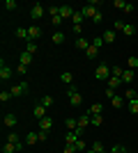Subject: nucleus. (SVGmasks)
Here are the masks:
<instances>
[{
  "label": "nucleus",
  "instance_id": "1",
  "mask_svg": "<svg viewBox=\"0 0 138 153\" xmlns=\"http://www.w3.org/2000/svg\"><path fill=\"white\" fill-rule=\"evenodd\" d=\"M99 7V2H94V0H90V2H87L85 7H83V9H81V12H83V16H85V19H94V16H97V9Z\"/></svg>",
  "mask_w": 138,
  "mask_h": 153
},
{
  "label": "nucleus",
  "instance_id": "2",
  "mask_svg": "<svg viewBox=\"0 0 138 153\" xmlns=\"http://www.w3.org/2000/svg\"><path fill=\"white\" fill-rule=\"evenodd\" d=\"M94 78H97V80H108V78H111V66H106V64H99L97 71H94Z\"/></svg>",
  "mask_w": 138,
  "mask_h": 153
},
{
  "label": "nucleus",
  "instance_id": "3",
  "mask_svg": "<svg viewBox=\"0 0 138 153\" xmlns=\"http://www.w3.org/2000/svg\"><path fill=\"white\" fill-rule=\"evenodd\" d=\"M44 14H46V9L41 7V2H35V5L30 7V19H32V21H39Z\"/></svg>",
  "mask_w": 138,
  "mask_h": 153
},
{
  "label": "nucleus",
  "instance_id": "4",
  "mask_svg": "<svg viewBox=\"0 0 138 153\" xmlns=\"http://www.w3.org/2000/svg\"><path fill=\"white\" fill-rule=\"evenodd\" d=\"M12 98H19V96H23V94H28V82L23 80V82H19V85H14L12 89Z\"/></svg>",
  "mask_w": 138,
  "mask_h": 153
},
{
  "label": "nucleus",
  "instance_id": "5",
  "mask_svg": "<svg viewBox=\"0 0 138 153\" xmlns=\"http://www.w3.org/2000/svg\"><path fill=\"white\" fill-rule=\"evenodd\" d=\"M67 96H69V103H72L74 108L83 103V96H81V94H78V91H76V89H74V87H69V89H67Z\"/></svg>",
  "mask_w": 138,
  "mask_h": 153
},
{
  "label": "nucleus",
  "instance_id": "6",
  "mask_svg": "<svg viewBox=\"0 0 138 153\" xmlns=\"http://www.w3.org/2000/svg\"><path fill=\"white\" fill-rule=\"evenodd\" d=\"M16 151H23V142H5L2 144V153H16Z\"/></svg>",
  "mask_w": 138,
  "mask_h": 153
},
{
  "label": "nucleus",
  "instance_id": "7",
  "mask_svg": "<svg viewBox=\"0 0 138 153\" xmlns=\"http://www.w3.org/2000/svg\"><path fill=\"white\" fill-rule=\"evenodd\" d=\"M113 7H115V9H122V12H127V14L133 12V5L127 2V0H113Z\"/></svg>",
  "mask_w": 138,
  "mask_h": 153
},
{
  "label": "nucleus",
  "instance_id": "8",
  "mask_svg": "<svg viewBox=\"0 0 138 153\" xmlns=\"http://www.w3.org/2000/svg\"><path fill=\"white\" fill-rule=\"evenodd\" d=\"M46 112H48V110H46L44 105H41V103H37V105H35V108H32V114H35V119H37V121H41L44 117H48V114H46Z\"/></svg>",
  "mask_w": 138,
  "mask_h": 153
},
{
  "label": "nucleus",
  "instance_id": "9",
  "mask_svg": "<svg viewBox=\"0 0 138 153\" xmlns=\"http://www.w3.org/2000/svg\"><path fill=\"white\" fill-rule=\"evenodd\" d=\"M74 7L72 5H60V16H62V19H74Z\"/></svg>",
  "mask_w": 138,
  "mask_h": 153
},
{
  "label": "nucleus",
  "instance_id": "10",
  "mask_svg": "<svg viewBox=\"0 0 138 153\" xmlns=\"http://www.w3.org/2000/svg\"><path fill=\"white\" fill-rule=\"evenodd\" d=\"M51 128H53V119L51 117H44L39 121V130H44V133H51Z\"/></svg>",
  "mask_w": 138,
  "mask_h": 153
},
{
  "label": "nucleus",
  "instance_id": "11",
  "mask_svg": "<svg viewBox=\"0 0 138 153\" xmlns=\"http://www.w3.org/2000/svg\"><path fill=\"white\" fill-rule=\"evenodd\" d=\"M9 78H12V69L5 62H0V80H9Z\"/></svg>",
  "mask_w": 138,
  "mask_h": 153
},
{
  "label": "nucleus",
  "instance_id": "12",
  "mask_svg": "<svg viewBox=\"0 0 138 153\" xmlns=\"http://www.w3.org/2000/svg\"><path fill=\"white\" fill-rule=\"evenodd\" d=\"M2 121H5V128L14 130V128H16V123H19V119H16L14 114H5V119H2Z\"/></svg>",
  "mask_w": 138,
  "mask_h": 153
},
{
  "label": "nucleus",
  "instance_id": "13",
  "mask_svg": "<svg viewBox=\"0 0 138 153\" xmlns=\"http://www.w3.org/2000/svg\"><path fill=\"white\" fill-rule=\"evenodd\" d=\"M83 21H85V16H83V12H76L72 19V27H83Z\"/></svg>",
  "mask_w": 138,
  "mask_h": 153
},
{
  "label": "nucleus",
  "instance_id": "14",
  "mask_svg": "<svg viewBox=\"0 0 138 153\" xmlns=\"http://www.w3.org/2000/svg\"><path fill=\"white\" fill-rule=\"evenodd\" d=\"M28 32H30V41H37V39L41 37V27L39 25H30V27H28Z\"/></svg>",
  "mask_w": 138,
  "mask_h": 153
},
{
  "label": "nucleus",
  "instance_id": "15",
  "mask_svg": "<svg viewBox=\"0 0 138 153\" xmlns=\"http://www.w3.org/2000/svg\"><path fill=\"white\" fill-rule=\"evenodd\" d=\"M39 142V133H28L26 135V146H35Z\"/></svg>",
  "mask_w": 138,
  "mask_h": 153
},
{
  "label": "nucleus",
  "instance_id": "16",
  "mask_svg": "<svg viewBox=\"0 0 138 153\" xmlns=\"http://www.w3.org/2000/svg\"><path fill=\"white\" fill-rule=\"evenodd\" d=\"M133 82V69H124L122 73V85H131Z\"/></svg>",
  "mask_w": 138,
  "mask_h": 153
},
{
  "label": "nucleus",
  "instance_id": "17",
  "mask_svg": "<svg viewBox=\"0 0 138 153\" xmlns=\"http://www.w3.org/2000/svg\"><path fill=\"white\" fill-rule=\"evenodd\" d=\"M78 140H81V137L76 135V130H67V135H65V142H67V144H76Z\"/></svg>",
  "mask_w": 138,
  "mask_h": 153
},
{
  "label": "nucleus",
  "instance_id": "18",
  "mask_svg": "<svg viewBox=\"0 0 138 153\" xmlns=\"http://www.w3.org/2000/svg\"><path fill=\"white\" fill-rule=\"evenodd\" d=\"M104 44H115V30H104Z\"/></svg>",
  "mask_w": 138,
  "mask_h": 153
},
{
  "label": "nucleus",
  "instance_id": "19",
  "mask_svg": "<svg viewBox=\"0 0 138 153\" xmlns=\"http://www.w3.org/2000/svg\"><path fill=\"white\" fill-rule=\"evenodd\" d=\"M90 41H87V39H83V37H78L76 39V48H78V51H87V48H90Z\"/></svg>",
  "mask_w": 138,
  "mask_h": 153
},
{
  "label": "nucleus",
  "instance_id": "20",
  "mask_svg": "<svg viewBox=\"0 0 138 153\" xmlns=\"http://www.w3.org/2000/svg\"><path fill=\"white\" fill-rule=\"evenodd\" d=\"M51 39H53V44H65V32H62V30H60V32H53V34H51Z\"/></svg>",
  "mask_w": 138,
  "mask_h": 153
},
{
  "label": "nucleus",
  "instance_id": "21",
  "mask_svg": "<svg viewBox=\"0 0 138 153\" xmlns=\"http://www.w3.org/2000/svg\"><path fill=\"white\" fill-rule=\"evenodd\" d=\"M87 126H90V114H83V117H78V128H81V130H85Z\"/></svg>",
  "mask_w": 138,
  "mask_h": 153
},
{
  "label": "nucleus",
  "instance_id": "22",
  "mask_svg": "<svg viewBox=\"0 0 138 153\" xmlns=\"http://www.w3.org/2000/svg\"><path fill=\"white\" fill-rule=\"evenodd\" d=\"M101 112H104V105H101V103H94V105H92L90 110H87V114H101Z\"/></svg>",
  "mask_w": 138,
  "mask_h": 153
},
{
  "label": "nucleus",
  "instance_id": "23",
  "mask_svg": "<svg viewBox=\"0 0 138 153\" xmlns=\"http://www.w3.org/2000/svg\"><path fill=\"white\" fill-rule=\"evenodd\" d=\"M60 80L65 85H72L74 82V76H72V71H62V76H60Z\"/></svg>",
  "mask_w": 138,
  "mask_h": 153
},
{
  "label": "nucleus",
  "instance_id": "24",
  "mask_svg": "<svg viewBox=\"0 0 138 153\" xmlns=\"http://www.w3.org/2000/svg\"><path fill=\"white\" fill-rule=\"evenodd\" d=\"M120 85H122V78H115V76L108 78V87H111V89H118Z\"/></svg>",
  "mask_w": 138,
  "mask_h": 153
},
{
  "label": "nucleus",
  "instance_id": "25",
  "mask_svg": "<svg viewBox=\"0 0 138 153\" xmlns=\"http://www.w3.org/2000/svg\"><path fill=\"white\" fill-rule=\"evenodd\" d=\"M37 48H39V46H37V41H26V48H23V51H28L30 55H35V53H37Z\"/></svg>",
  "mask_w": 138,
  "mask_h": 153
},
{
  "label": "nucleus",
  "instance_id": "26",
  "mask_svg": "<svg viewBox=\"0 0 138 153\" xmlns=\"http://www.w3.org/2000/svg\"><path fill=\"white\" fill-rule=\"evenodd\" d=\"M65 126H67V130H76L78 128V119H74V117H69L65 121Z\"/></svg>",
  "mask_w": 138,
  "mask_h": 153
},
{
  "label": "nucleus",
  "instance_id": "27",
  "mask_svg": "<svg viewBox=\"0 0 138 153\" xmlns=\"http://www.w3.org/2000/svg\"><path fill=\"white\" fill-rule=\"evenodd\" d=\"M16 37H19V39H26V41H30V32H28V27H19V30H16Z\"/></svg>",
  "mask_w": 138,
  "mask_h": 153
},
{
  "label": "nucleus",
  "instance_id": "28",
  "mask_svg": "<svg viewBox=\"0 0 138 153\" xmlns=\"http://www.w3.org/2000/svg\"><path fill=\"white\" fill-rule=\"evenodd\" d=\"M111 105H113L115 110H120L122 105H124V98H122V96H115V98H111Z\"/></svg>",
  "mask_w": 138,
  "mask_h": 153
},
{
  "label": "nucleus",
  "instance_id": "29",
  "mask_svg": "<svg viewBox=\"0 0 138 153\" xmlns=\"http://www.w3.org/2000/svg\"><path fill=\"white\" fill-rule=\"evenodd\" d=\"M101 123H104V117L101 114H94V117L90 114V126H101Z\"/></svg>",
  "mask_w": 138,
  "mask_h": 153
},
{
  "label": "nucleus",
  "instance_id": "30",
  "mask_svg": "<svg viewBox=\"0 0 138 153\" xmlns=\"http://www.w3.org/2000/svg\"><path fill=\"white\" fill-rule=\"evenodd\" d=\"M122 32H124L127 37H133V34H136V27L129 25V23H124V25H122Z\"/></svg>",
  "mask_w": 138,
  "mask_h": 153
},
{
  "label": "nucleus",
  "instance_id": "31",
  "mask_svg": "<svg viewBox=\"0 0 138 153\" xmlns=\"http://www.w3.org/2000/svg\"><path fill=\"white\" fill-rule=\"evenodd\" d=\"M30 62H32V55H30L28 51H23V53H21V64H26V66H28Z\"/></svg>",
  "mask_w": 138,
  "mask_h": 153
},
{
  "label": "nucleus",
  "instance_id": "32",
  "mask_svg": "<svg viewBox=\"0 0 138 153\" xmlns=\"http://www.w3.org/2000/svg\"><path fill=\"white\" fill-rule=\"evenodd\" d=\"M53 103H55V101H53V96H44V98H41V105H44L46 110H51Z\"/></svg>",
  "mask_w": 138,
  "mask_h": 153
},
{
  "label": "nucleus",
  "instance_id": "33",
  "mask_svg": "<svg viewBox=\"0 0 138 153\" xmlns=\"http://www.w3.org/2000/svg\"><path fill=\"white\" fill-rule=\"evenodd\" d=\"M97 53H99V48H94V46H90V48H87V51H85V57H87V59H94V57H97Z\"/></svg>",
  "mask_w": 138,
  "mask_h": 153
},
{
  "label": "nucleus",
  "instance_id": "34",
  "mask_svg": "<svg viewBox=\"0 0 138 153\" xmlns=\"http://www.w3.org/2000/svg\"><path fill=\"white\" fill-rule=\"evenodd\" d=\"M127 108L131 114H138V101H127Z\"/></svg>",
  "mask_w": 138,
  "mask_h": 153
},
{
  "label": "nucleus",
  "instance_id": "35",
  "mask_svg": "<svg viewBox=\"0 0 138 153\" xmlns=\"http://www.w3.org/2000/svg\"><path fill=\"white\" fill-rule=\"evenodd\" d=\"M136 96H138V91L129 87V89H127V94H124V98H127V101H136Z\"/></svg>",
  "mask_w": 138,
  "mask_h": 153
},
{
  "label": "nucleus",
  "instance_id": "36",
  "mask_svg": "<svg viewBox=\"0 0 138 153\" xmlns=\"http://www.w3.org/2000/svg\"><path fill=\"white\" fill-rule=\"evenodd\" d=\"M9 98H12V91H9V89H2V91H0V101H2V103H7Z\"/></svg>",
  "mask_w": 138,
  "mask_h": 153
},
{
  "label": "nucleus",
  "instance_id": "37",
  "mask_svg": "<svg viewBox=\"0 0 138 153\" xmlns=\"http://www.w3.org/2000/svg\"><path fill=\"white\" fill-rule=\"evenodd\" d=\"M122 73H124L122 66H113V69H111V76H115V78H122Z\"/></svg>",
  "mask_w": 138,
  "mask_h": 153
},
{
  "label": "nucleus",
  "instance_id": "38",
  "mask_svg": "<svg viewBox=\"0 0 138 153\" xmlns=\"http://www.w3.org/2000/svg\"><path fill=\"white\" fill-rule=\"evenodd\" d=\"M7 142H14V144H16V142H21V135H19V133H14V130H12V133L7 135Z\"/></svg>",
  "mask_w": 138,
  "mask_h": 153
},
{
  "label": "nucleus",
  "instance_id": "39",
  "mask_svg": "<svg viewBox=\"0 0 138 153\" xmlns=\"http://www.w3.org/2000/svg\"><path fill=\"white\" fill-rule=\"evenodd\" d=\"M127 64H129V69L136 71V69H138V57H133V55H131V57L127 59Z\"/></svg>",
  "mask_w": 138,
  "mask_h": 153
},
{
  "label": "nucleus",
  "instance_id": "40",
  "mask_svg": "<svg viewBox=\"0 0 138 153\" xmlns=\"http://www.w3.org/2000/svg\"><path fill=\"white\" fill-rule=\"evenodd\" d=\"M5 9L7 12H14L16 9V0H5Z\"/></svg>",
  "mask_w": 138,
  "mask_h": 153
},
{
  "label": "nucleus",
  "instance_id": "41",
  "mask_svg": "<svg viewBox=\"0 0 138 153\" xmlns=\"http://www.w3.org/2000/svg\"><path fill=\"white\" fill-rule=\"evenodd\" d=\"M48 14H51V19H53V16H60V7L58 5H51V7H48Z\"/></svg>",
  "mask_w": 138,
  "mask_h": 153
},
{
  "label": "nucleus",
  "instance_id": "42",
  "mask_svg": "<svg viewBox=\"0 0 138 153\" xmlns=\"http://www.w3.org/2000/svg\"><path fill=\"white\" fill-rule=\"evenodd\" d=\"M108 153H127V149L122 146V144H115V146H113V149H111Z\"/></svg>",
  "mask_w": 138,
  "mask_h": 153
},
{
  "label": "nucleus",
  "instance_id": "43",
  "mask_svg": "<svg viewBox=\"0 0 138 153\" xmlns=\"http://www.w3.org/2000/svg\"><path fill=\"white\" fill-rule=\"evenodd\" d=\"M74 146H76V151H87V144H85L83 140H78L76 144H74Z\"/></svg>",
  "mask_w": 138,
  "mask_h": 153
},
{
  "label": "nucleus",
  "instance_id": "44",
  "mask_svg": "<svg viewBox=\"0 0 138 153\" xmlns=\"http://www.w3.org/2000/svg\"><path fill=\"white\" fill-rule=\"evenodd\" d=\"M92 46H94V48H101V46H104V37H94Z\"/></svg>",
  "mask_w": 138,
  "mask_h": 153
},
{
  "label": "nucleus",
  "instance_id": "45",
  "mask_svg": "<svg viewBox=\"0 0 138 153\" xmlns=\"http://www.w3.org/2000/svg\"><path fill=\"white\" fill-rule=\"evenodd\" d=\"M104 94H106V98H115V96H118V94H115V89H111V87H106Z\"/></svg>",
  "mask_w": 138,
  "mask_h": 153
},
{
  "label": "nucleus",
  "instance_id": "46",
  "mask_svg": "<svg viewBox=\"0 0 138 153\" xmlns=\"http://www.w3.org/2000/svg\"><path fill=\"white\" fill-rule=\"evenodd\" d=\"M62 21H65L62 16H53V19H51V23H53V25H62Z\"/></svg>",
  "mask_w": 138,
  "mask_h": 153
},
{
  "label": "nucleus",
  "instance_id": "47",
  "mask_svg": "<svg viewBox=\"0 0 138 153\" xmlns=\"http://www.w3.org/2000/svg\"><path fill=\"white\" fill-rule=\"evenodd\" d=\"M65 153H78V151H76V146H74V144H67V146H65Z\"/></svg>",
  "mask_w": 138,
  "mask_h": 153
},
{
  "label": "nucleus",
  "instance_id": "48",
  "mask_svg": "<svg viewBox=\"0 0 138 153\" xmlns=\"http://www.w3.org/2000/svg\"><path fill=\"white\" fill-rule=\"evenodd\" d=\"M16 71H19L21 76H26V73H28V66H26V64H19V69H16Z\"/></svg>",
  "mask_w": 138,
  "mask_h": 153
},
{
  "label": "nucleus",
  "instance_id": "49",
  "mask_svg": "<svg viewBox=\"0 0 138 153\" xmlns=\"http://www.w3.org/2000/svg\"><path fill=\"white\" fill-rule=\"evenodd\" d=\"M92 21H94V23H101V21H104V14H101V12H97V16H94Z\"/></svg>",
  "mask_w": 138,
  "mask_h": 153
},
{
  "label": "nucleus",
  "instance_id": "50",
  "mask_svg": "<svg viewBox=\"0 0 138 153\" xmlns=\"http://www.w3.org/2000/svg\"><path fill=\"white\" fill-rule=\"evenodd\" d=\"M48 140V133H44V130H39V142H46Z\"/></svg>",
  "mask_w": 138,
  "mask_h": 153
},
{
  "label": "nucleus",
  "instance_id": "51",
  "mask_svg": "<svg viewBox=\"0 0 138 153\" xmlns=\"http://www.w3.org/2000/svg\"><path fill=\"white\" fill-rule=\"evenodd\" d=\"M136 101H138V96H136Z\"/></svg>",
  "mask_w": 138,
  "mask_h": 153
},
{
  "label": "nucleus",
  "instance_id": "52",
  "mask_svg": "<svg viewBox=\"0 0 138 153\" xmlns=\"http://www.w3.org/2000/svg\"><path fill=\"white\" fill-rule=\"evenodd\" d=\"M127 153H131V151H127Z\"/></svg>",
  "mask_w": 138,
  "mask_h": 153
}]
</instances>
